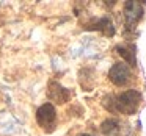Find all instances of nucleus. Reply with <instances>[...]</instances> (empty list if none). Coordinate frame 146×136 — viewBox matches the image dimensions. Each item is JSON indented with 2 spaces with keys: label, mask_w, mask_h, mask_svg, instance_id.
Here are the masks:
<instances>
[{
  "label": "nucleus",
  "mask_w": 146,
  "mask_h": 136,
  "mask_svg": "<svg viewBox=\"0 0 146 136\" xmlns=\"http://www.w3.org/2000/svg\"><path fill=\"white\" fill-rule=\"evenodd\" d=\"M141 102V94L135 89L126 91L115 97V113L123 114H133Z\"/></svg>",
  "instance_id": "f257e3e1"
},
{
  "label": "nucleus",
  "mask_w": 146,
  "mask_h": 136,
  "mask_svg": "<svg viewBox=\"0 0 146 136\" xmlns=\"http://www.w3.org/2000/svg\"><path fill=\"white\" fill-rule=\"evenodd\" d=\"M55 119H57V111L52 103H44L36 111V122L47 131H52L55 128Z\"/></svg>",
  "instance_id": "f03ea898"
},
{
  "label": "nucleus",
  "mask_w": 146,
  "mask_h": 136,
  "mask_svg": "<svg viewBox=\"0 0 146 136\" xmlns=\"http://www.w3.org/2000/svg\"><path fill=\"white\" fill-rule=\"evenodd\" d=\"M108 78L113 85L116 86H124L130 80V69L127 64L124 63H116L111 66L110 72H108Z\"/></svg>",
  "instance_id": "7ed1b4c3"
},
{
  "label": "nucleus",
  "mask_w": 146,
  "mask_h": 136,
  "mask_svg": "<svg viewBox=\"0 0 146 136\" xmlns=\"http://www.w3.org/2000/svg\"><path fill=\"white\" fill-rule=\"evenodd\" d=\"M124 16H126L127 25H135L143 17V7L140 2H127L124 5Z\"/></svg>",
  "instance_id": "20e7f679"
},
{
  "label": "nucleus",
  "mask_w": 146,
  "mask_h": 136,
  "mask_svg": "<svg viewBox=\"0 0 146 136\" xmlns=\"http://www.w3.org/2000/svg\"><path fill=\"white\" fill-rule=\"evenodd\" d=\"M69 97L71 92L66 88H63L57 81H50V85H49V99L50 100L57 102V103H64V102L69 100Z\"/></svg>",
  "instance_id": "39448f33"
},
{
  "label": "nucleus",
  "mask_w": 146,
  "mask_h": 136,
  "mask_svg": "<svg viewBox=\"0 0 146 136\" xmlns=\"http://www.w3.org/2000/svg\"><path fill=\"white\" fill-rule=\"evenodd\" d=\"M101 131L105 136H118L121 131V122L118 119H107L101 124Z\"/></svg>",
  "instance_id": "423d86ee"
},
{
  "label": "nucleus",
  "mask_w": 146,
  "mask_h": 136,
  "mask_svg": "<svg viewBox=\"0 0 146 136\" xmlns=\"http://www.w3.org/2000/svg\"><path fill=\"white\" fill-rule=\"evenodd\" d=\"M116 50H118V53H119L121 57H123L124 60H126L127 63L130 64V66H135V55H133L132 49H126V47H118Z\"/></svg>",
  "instance_id": "0eeeda50"
},
{
  "label": "nucleus",
  "mask_w": 146,
  "mask_h": 136,
  "mask_svg": "<svg viewBox=\"0 0 146 136\" xmlns=\"http://www.w3.org/2000/svg\"><path fill=\"white\" fill-rule=\"evenodd\" d=\"M80 136H91V135H86V133H83V135H80Z\"/></svg>",
  "instance_id": "6e6552de"
}]
</instances>
